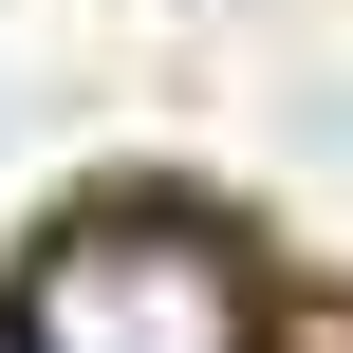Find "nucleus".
Returning a JSON list of instances; mask_svg holds the SVG:
<instances>
[{
    "instance_id": "2",
    "label": "nucleus",
    "mask_w": 353,
    "mask_h": 353,
    "mask_svg": "<svg viewBox=\"0 0 353 353\" xmlns=\"http://www.w3.org/2000/svg\"><path fill=\"white\" fill-rule=\"evenodd\" d=\"M0 353H19V316H0Z\"/></svg>"
},
{
    "instance_id": "1",
    "label": "nucleus",
    "mask_w": 353,
    "mask_h": 353,
    "mask_svg": "<svg viewBox=\"0 0 353 353\" xmlns=\"http://www.w3.org/2000/svg\"><path fill=\"white\" fill-rule=\"evenodd\" d=\"M19 353H261L242 242L205 205H74L19 261Z\"/></svg>"
}]
</instances>
